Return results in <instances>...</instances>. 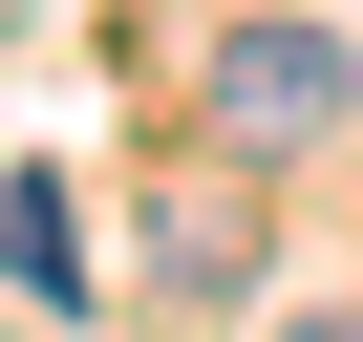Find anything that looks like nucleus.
Returning <instances> with one entry per match:
<instances>
[{"label": "nucleus", "mask_w": 363, "mask_h": 342, "mask_svg": "<svg viewBox=\"0 0 363 342\" xmlns=\"http://www.w3.org/2000/svg\"><path fill=\"white\" fill-rule=\"evenodd\" d=\"M214 107H235V150H299V128H342V43L320 22H235L214 43Z\"/></svg>", "instance_id": "f257e3e1"}, {"label": "nucleus", "mask_w": 363, "mask_h": 342, "mask_svg": "<svg viewBox=\"0 0 363 342\" xmlns=\"http://www.w3.org/2000/svg\"><path fill=\"white\" fill-rule=\"evenodd\" d=\"M171 278H193V299L257 278V193H171Z\"/></svg>", "instance_id": "f03ea898"}, {"label": "nucleus", "mask_w": 363, "mask_h": 342, "mask_svg": "<svg viewBox=\"0 0 363 342\" xmlns=\"http://www.w3.org/2000/svg\"><path fill=\"white\" fill-rule=\"evenodd\" d=\"M299 342H363V321H299Z\"/></svg>", "instance_id": "7ed1b4c3"}]
</instances>
